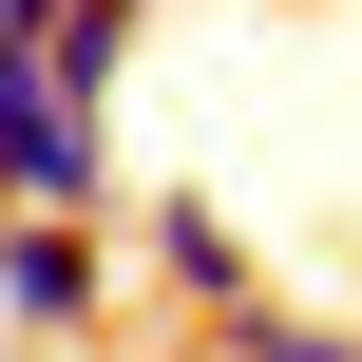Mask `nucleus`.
I'll use <instances>...</instances> for the list:
<instances>
[{
	"mask_svg": "<svg viewBox=\"0 0 362 362\" xmlns=\"http://www.w3.org/2000/svg\"><path fill=\"white\" fill-rule=\"evenodd\" d=\"M0 172H19V229H95L115 210V115H57L38 76H0Z\"/></svg>",
	"mask_w": 362,
	"mask_h": 362,
	"instance_id": "nucleus-1",
	"label": "nucleus"
},
{
	"mask_svg": "<svg viewBox=\"0 0 362 362\" xmlns=\"http://www.w3.org/2000/svg\"><path fill=\"white\" fill-rule=\"evenodd\" d=\"M134 19H153V0H76V19H57V38L19 57V76H38L57 115H115V57H134Z\"/></svg>",
	"mask_w": 362,
	"mask_h": 362,
	"instance_id": "nucleus-2",
	"label": "nucleus"
},
{
	"mask_svg": "<svg viewBox=\"0 0 362 362\" xmlns=\"http://www.w3.org/2000/svg\"><path fill=\"white\" fill-rule=\"evenodd\" d=\"M95 305V229H0V325H76Z\"/></svg>",
	"mask_w": 362,
	"mask_h": 362,
	"instance_id": "nucleus-3",
	"label": "nucleus"
},
{
	"mask_svg": "<svg viewBox=\"0 0 362 362\" xmlns=\"http://www.w3.org/2000/svg\"><path fill=\"white\" fill-rule=\"evenodd\" d=\"M153 267H172V286H191L210 325L248 305V248H229V210H210V191H172V210H153Z\"/></svg>",
	"mask_w": 362,
	"mask_h": 362,
	"instance_id": "nucleus-4",
	"label": "nucleus"
},
{
	"mask_svg": "<svg viewBox=\"0 0 362 362\" xmlns=\"http://www.w3.org/2000/svg\"><path fill=\"white\" fill-rule=\"evenodd\" d=\"M210 344H229V362H362L344 325H305V305H229V325H210Z\"/></svg>",
	"mask_w": 362,
	"mask_h": 362,
	"instance_id": "nucleus-5",
	"label": "nucleus"
},
{
	"mask_svg": "<svg viewBox=\"0 0 362 362\" xmlns=\"http://www.w3.org/2000/svg\"><path fill=\"white\" fill-rule=\"evenodd\" d=\"M0 229H19V172H0Z\"/></svg>",
	"mask_w": 362,
	"mask_h": 362,
	"instance_id": "nucleus-6",
	"label": "nucleus"
}]
</instances>
